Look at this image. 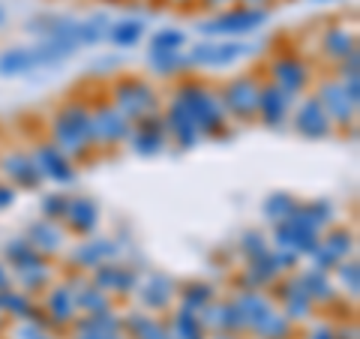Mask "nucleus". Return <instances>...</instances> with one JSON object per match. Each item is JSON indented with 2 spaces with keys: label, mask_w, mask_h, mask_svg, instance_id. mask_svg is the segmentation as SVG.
I'll return each mask as SVG.
<instances>
[{
  "label": "nucleus",
  "mask_w": 360,
  "mask_h": 339,
  "mask_svg": "<svg viewBox=\"0 0 360 339\" xmlns=\"http://www.w3.org/2000/svg\"><path fill=\"white\" fill-rule=\"evenodd\" d=\"M108 103L129 123L153 117L162 111V94L141 75H117L108 84Z\"/></svg>",
  "instance_id": "39448f33"
},
{
  "label": "nucleus",
  "mask_w": 360,
  "mask_h": 339,
  "mask_svg": "<svg viewBox=\"0 0 360 339\" xmlns=\"http://www.w3.org/2000/svg\"><path fill=\"white\" fill-rule=\"evenodd\" d=\"M30 156H33V165H37L42 180H51V184H58V186L75 184V162L58 148V144L39 141V144H33Z\"/></svg>",
  "instance_id": "dca6fc26"
},
{
  "label": "nucleus",
  "mask_w": 360,
  "mask_h": 339,
  "mask_svg": "<svg viewBox=\"0 0 360 339\" xmlns=\"http://www.w3.org/2000/svg\"><path fill=\"white\" fill-rule=\"evenodd\" d=\"M72 339H127L123 315H117L115 309L99 315H78L72 324Z\"/></svg>",
  "instance_id": "cd10ccee"
},
{
  "label": "nucleus",
  "mask_w": 360,
  "mask_h": 339,
  "mask_svg": "<svg viewBox=\"0 0 360 339\" xmlns=\"http://www.w3.org/2000/svg\"><path fill=\"white\" fill-rule=\"evenodd\" d=\"M207 339H240V336H229V333H217V336H207Z\"/></svg>",
  "instance_id": "bf43d9fd"
},
{
  "label": "nucleus",
  "mask_w": 360,
  "mask_h": 339,
  "mask_svg": "<svg viewBox=\"0 0 360 339\" xmlns=\"http://www.w3.org/2000/svg\"><path fill=\"white\" fill-rule=\"evenodd\" d=\"M42 312L45 319L51 321L54 331H63V327H72L78 319V309H75V288L70 286V279H54L49 288L42 291Z\"/></svg>",
  "instance_id": "f3484780"
},
{
  "label": "nucleus",
  "mask_w": 360,
  "mask_h": 339,
  "mask_svg": "<svg viewBox=\"0 0 360 339\" xmlns=\"http://www.w3.org/2000/svg\"><path fill=\"white\" fill-rule=\"evenodd\" d=\"M6 21H9V13H6V6H4V4H0V30H4V27H6Z\"/></svg>",
  "instance_id": "4d7b16f0"
},
{
  "label": "nucleus",
  "mask_w": 360,
  "mask_h": 339,
  "mask_svg": "<svg viewBox=\"0 0 360 339\" xmlns=\"http://www.w3.org/2000/svg\"><path fill=\"white\" fill-rule=\"evenodd\" d=\"M342 78H360V51L348 54V58L340 63V82Z\"/></svg>",
  "instance_id": "49530a36"
},
{
  "label": "nucleus",
  "mask_w": 360,
  "mask_h": 339,
  "mask_svg": "<svg viewBox=\"0 0 360 339\" xmlns=\"http://www.w3.org/2000/svg\"><path fill=\"white\" fill-rule=\"evenodd\" d=\"M139 279H141L139 270L120 264V262H108L103 267L90 270V282H94L96 288H103L105 295H111V298H129V295H135Z\"/></svg>",
  "instance_id": "4be33fe9"
},
{
  "label": "nucleus",
  "mask_w": 360,
  "mask_h": 339,
  "mask_svg": "<svg viewBox=\"0 0 360 339\" xmlns=\"http://www.w3.org/2000/svg\"><path fill=\"white\" fill-rule=\"evenodd\" d=\"M274 303L279 307V312L285 315V319L291 321V324H303V321H309L312 315H315V303L309 300V295L303 291V286H300V279H297V274H285V276H279L274 286Z\"/></svg>",
  "instance_id": "f8f14e48"
},
{
  "label": "nucleus",
  "mask_w": 360,
  "mask_h": 339,
  "mask_svg": "<svg viewBox=\"0 0 360 339\" xmlns=\"http://www.w3.org/2000/svg\"><path fill=\"white\" fill-rule=\"evenodd\" d=\"M295 219H300L303 225H309L312 231H324V229H330L333 225V217H336V207H333V201L328 198H312V201H300L297 210L291 213Z\"/></svg>",
  "instance_id": "72a5a7b5"
},
{
  "label": "nucleus",
  "mask_w": 360,
  "mask_h": 339,
  "mask_svg": "<svg viewBox=\"0 0 360 339\" xmlns=\"http://www.w3.org/2000/svg\"><path fill=\"white\" fill-rule=\"evenodd\" d=\"M340 84H342V90H345V96L360 108V78H342Z\"/></svg>",
  "instance_id": "603ef678"
},
{
  "label": "nucleus",
  "mask_w": 360,
  "mask_h": 339,
  "mask_svg": "<svg viewBox=\"0 0 360 339\" xmlns=\"http://www.w3.org/2000/svg\"><path fill=\"white\" fill-rule=\"evenodd\" d=\"M75 49L54 39H37L33 45H13L0 51V75L4 78H25L39 70H54L63 60H70Z\"/></svg>",
  "instance_id": "20e7f679"
},
{
  "label": "nucleus",
  "mask_w": 360,
  "mask_h": 339,
  "mask_svg": "<svg viewBox=\"0 0 360 339\" xmlns=\"http://www.w3.org/2000/svg\"><path fill=\"white\" fill-rule=\"evenodd\" d=\"M70 286L75 288V309L78 315H99V312H108L115 309V298L105 295L103 288H96L90 279H84V274H75L70 276Z\"/></svg>",
  "instance_id": "c85d7f7f"
},
{
  "label": "nucleus",
  "mask_w": 360,
  "mask_h": 339,
  "mask_svg": "<svg viewBox=\"0 0 360 339\" xmlns=\"http://www.w3.org/2000/svg\"><path fill=\"white\" fill-rule=\"evenodd\" d=\"M49 135L51 144L70 156V160H87L96 151L94 144V127H90V103L82 99H66L54 108V115L49 120Z\"/></svg>",
  "instance_id": "f03ea898"
},
{
  "label": "nucleus",
  "mask_w": 360,
  "mask_h": 339,
  "mask_svg": "<svg viewBox=\"0 0 360 339\" xmlns=\"http://www.w3.org/2000/svg\"><path fill=\"white\" fill-rule=\"evenodd\" d=\"M234 4H238V0H195V6L205 9V13H210V15H217V13H222V9H229Z\"/></svg>",
  "instance_id": "8fccbe9b"
},
{
  "label": "nucleus",
  "mask_w": 360,
  "mask_h": 339,
  "mask_svg": "<svg viewBox=\"0 0 360 339\" xmlns=\"http://www.w3.org/2000/svg\"><path fill=\"white\" fill-rule=\"evenodd\" d=\"M90 127H94V144L99 151H108V148H117V144H127L132 123L108 99H96L90 105Z\"/></svg>",
  "instance_id": "9b49d317"
},
{
  "label": "nucleus",
  "mask_w": 360,
  "mask_h": 339,
  "mask_svg": "<svg viewBox=\"0 0 360 339\" xmlns=\"http://www.w3.org/2000/svg\"><path fill=\"white\" fill-rule=\"evenodd\" d=\"M177 286L180 282L174 276L162 274V270H153L144 279H139V288H135V298H139L141 309L150 315H165L174 309L177 303Z\"/></svg>",
  "instance_id": "ddd939ff"
},
{
  "label": "nucleus",
  "mask_w": 360,
  "mask_h": 339,
  "mask_svg": "<svg viewBox=\"0 0 360 339\" xmlns=\"http://www.w3.org/2000/svg\"><path fill=\"white\" fill-rule=\"evenodd\" d=\"M144 33H148V25H144V18H120V21H111L108 27V37L105 42H111L115 49H132V45H139L144 39Z\"/></svg>",
  "instance_id": "e433bc0d"
},
{
  "label": "nucleus",
  "mask_w": 360,
  "mask_h": 339,
  "mask_svg": "<svg viewBox=\"0 0 360 339\" xmlns=\"http://www.w3.org/2000/svg\"><path fill=\"white\" fill-rule=\"evenodd\" d=\"M162 120H165V132H168V141H174L180 151H193L198 148L201 141V129L195 127V120L186 115V108L174 103V99H168V105L162 111Z\"/></svg>",
  "instance_id": "bb28decb"
},
{
  "label": "nucleus",
  "mask_w": 360,
  "mask_h": 339,
  "mask_svg": "<svg viewBox=\"0 0 360 339\" xmlns=\"http://www.w3.org/2000/svg\"><path fill=\"white\" fill-rule=\"evenodd\" d=\"M18 201V189H13L6 180H0V210H9Z\"/></svg>",
  "instance_id": "3c124183"
},
{
  "label": "nucleus",
  "mask_w": 360,
  "mask_h": 339,
  "mask_svg": "<svg viewBox=\"0 0 360 339\" xmlns=\"http://www.w3.org/2000/svg\"><path fill=\"white\" fill-rule=\"evenodd\" d=\"M0 172H4L6 184L13 189H39L45 180L42 174L37 172V165H33V156L27 151H6L4 156H0Z\"/></svg>",
  "instance_id": "393cba45"
},
{
  "label": "nucleus",
  "mask_w": 360,
  "mask_h": 339,
  "mask_svg": "<svg viewBox=\"0 0 360 339\" xmlns=\"http://www.w3.org/2000/svg\"><path fill=\"white\" fill-rule=\"evenodd\" d=\"M234 307L243 319V331L255 339H295V327L267 291H234Z\"/></svg>",
  "instance_id": "7ed1b4c3"
},
{
  "label": "nucleus",
  "mask_w": 360,
  "mask_h": 339,
  "mask_svg": "<svg viewBox=\"0 0 360 339\" xmlns=\"http://www.w3.org/2000/svg\"><path fill=\"white\" fill-rule=\"evenodd\" d=\"M297 205H300L297 196H291V192H285V189H276V192H270V196H264L262 213H264V219L270 225H279V222L291 219V213L297 210Z\"/></svg>",
  "instance_id": "4c0bfd02"
},
{
  "label": "nucleus",
  "mask_w": 360,
  "mask_h": 339,
  "mask_svg": "<svg viewBox=\"0 0 360 339\" xmlns=\"http://www.w3.org/2000/svg\"><path fill=\"white\" fill-rule=\"evenodd\" d=\"M238 4H243V6H255V9H270L276 4V0H238Z\"/></svg>",
  "instance_id": "6e6d98bb"
},
{
  "label": "nucleus",
  "mask_w": 360,
  "mask_h": 339,
  "mask_svg": "<svg viewBox=\"0 0 360 339\" xmlns=\"http://www.w3.org/2000/svg\"><path fill=\"white\" fill-rule=\"evenodd\" d=\"M303 339H336V327L328 324V321H319V324H312V327H309Z\"/></svg>",
  "instance_id": "09e8293b"
},
{
  "label": "nucleus",
  "mask_w": 360,
  "mask_h": 339,
  "mask_svg": "<svg viewBox=\"0 0 360 339\" xmlns=\"http://www.w3.org/2000/svg\"><path fill=\"white\" fill-rule=\"evenodd\" d=\"M165 315H168L165 331L172 339H207V331H205V324H201L198 312H189V309L174 303V309L165 312Z\"/></svg>",
  "instance_id": "473e14b6"
},
{
  "label": "nucleus",
  "mask_w": 360,
  "mask_h": 339,
  "mask_svg": "<svg viewBox=\"0 0 360 339\" xmlns=\"http://www.w3.org/2000/svg\"><path fill=\"white\" fill-rule=\"evenodd\" d=\"M186 33L180 27H160L150 37V51H184Z\"/></svg>",
  "instance_id": "37998d69"
},
{
  "label": "nucleus",
  "mask_w": 360,
  "mask_h": 339,
  "mask_svg": "<svg viewBox=\"0 0 360 339\" xmlns=\"http://www.w3.org/2000/svg\"><path fill=\"white\" fill-rule=\"evenodd\" d=\"M315 99H319L321 108L328 111V117H330L333 127L348 129V127H354V123H357V105L345 96V90H342L340 82H333V78L321 82V84H319V94H315Z\"/></svg>",
  "instance_id": "b1692460"
},
{
  "label": "nucleus",
  "mask_w": 360,
  "mask_h": 339,
  "mask_svg": "<svg viewBox=\"0 0 360 339\" xmlns=\"http://www.w3.org/2000/svg\"><path fill=\"white\" fill-rule=\"evenodd\" d=\"M297 279H300L303 291L309 295V300L315 303V307H333V303L340 300V288L333 286V276L324 274V270L303 267L297 274Z\"/></svg>",
  "instance_id": "c756f323"
},
{
  "label": "nucleus",
  "mask_w": 360,
  "mask_h": 339,
  "mask_svg": "<svg viewBox=\"0 0 360 339\" xmlns=\"http://www.w3.org/2000/svg\"><path fill=\"white\" fill-rule=\"evenodd\" d=\"M108 27H111L108 13H94V15L82 18V49H94V45L105 42Z\"/></svg>",
  "instance_id": "a19ab883"
},
{
  "label": "nucleus",
  "mask_w": 360,
  "mask_h": 339,
  "mask_svg": "<svg viewBox=\"0 0 360 339\" xmlns=\"http://www.w3.org/2000/svg\"><path fill=\"white\" fill-rule=\"evenodd\" d=\"M168 4H174V6H195V0H168Z\"/></svg>",
  "instance_id": "13d9d810"
},
{
  "label": "nucleus",
  "mask_w": 360,
  "mask_h": 339,
  "mask_svg": "<svg viewBox=\"0 0 360 339\" xmlns=\"http://www.w3.org/2000/svg\"><path fill=\"white\" fill-rule=\"evenodd\" d=\"M25 241L37 250L42 258H58L63 250H66V243H70V234H66V229L60 222H54V219H33L27 222V229H25Z\"/></svg>",
  "instance_id": "412c9836"
},
{
  "label": "nucleus",
  "mask_w": 360,
  "mask_h": 339,
  "mask_svg": "<svg viewBox=\"0 0 360 339\" xmlns=\"http://www.w3.org/2000/svg\"><path fill=\"white\" fill-rule=\"evenodd\" d=\"M13 288V274H9V267L0 262V295H4V291H9Z\"/></svg>",
  "instance_id": "5fc2aeb1"
},
{
  "label": "nucleus",
  "mask_w": 360,
  "mask_h": 339,
  "mask_svg": "<svg viewBox=\"0 0 360 339\" xmlns=\"http://www.w3.org/2000/svg\"><path fill=\"white\" fill-rule=\"evenodd\" d=\"M312 4H336V0H312Z\"/></svg>",
  "instance_id": "052dcab7"
},
{
  "label": "nucleus",
  "mask_w": 360,
  "mask_h": 339,
  "mask_svg": "<svg viewBox=\"0 0 360 339\" xmlns=\"http://www.w3.org/2000/svg\"><path fill=\"white\" fill-rule=\"evenodd\" d=\"M262 75L255 72H240V75H231L217 94H219V103L225 117L238 120V123H252L258 115V94H262Z\"/></svg>",
  "instance_id": "0eeeda50"
},
{
  "label": "nucleus",
  "mask_w": 360,
  "mask_h": 339,
  "mask_svg": "<svg viewBox=\"0 0 360 339\" xmlns=\"http://www.w3.org/2000/svg\"><path fill=\"white\" fill-rule=\"evenodd\" d=\"M319 231H312L309 225H303L300 219H285L274 225V250H288L295 252L297 258H309L315 252V246H319Z\"/></svg>",
  "instance_id": "6ab92c4d"
},
{
  "label": "nucleus",
  "mask_w": 360,
  "mask_h": 339,
  "mask_svg": "<svg viewBox=\"0 0 360 339\" xmlns=\"http://www.w3.org/2000/svg\"><path fill=\"white\" fill-rule=\"evenodd\" d=\"M333 286L336 288H342V295L348 298H357L360 295V264H357V258H348V262L342 264H336L333 267Z\"/></svg>",
  "instance_id": "79ce46f5"
},
{
  "label": "nucleus",
  "mask_w": 360,
  "mask_h": 339,
  "mask_svg": "<svg viewBox=\"0 0 360 339\" xmlns=\"http://www.w3.org/2000/svg\"><path fill=\"white\" fill-rule=\"evenodd\" d=\"M213 300H217V288L205 279H189L177 286V307H184L189 312H201Z\"/></svg>",
  "instance_id": "f704fd0d"
},
{
  "label": "nucleus",
  "mask_w": 360,
  "mask_h": 339,
  "mask_svg": "<svg viewBox=\"0 0 360 339\" xmlns=\"http://www.w3.org/2000/svg\"><path fill=\"white\" fill-rule=\"evenodd\" d=\"M99 219H103V213H99V205L90 196H70V205H66V213L60 225L66 229V234L72 237H94L96 229H99Z\"/></svg>",
  "instance_id": "aec40b11"
},
{
  "label": "nucleus",
  "mask_w": 360,
  "mask_h": 339,
  "mask_svg": "<svg viewBox=\"0 0 360 339\" xmlns=\"http://www.w3.org/2000/svg\"><path fill=\"white\" fill-rule=\"evenodd\" d=\"M54 279H58V274H54L51 262H42V264L30 267V270H21V274H13V282H15V286H18L21 291H27L30 298L42 295V291L49 288Z\"/></svg>",
  "instance_id": "58836bf2"
},
{
  "label": "nucleus",
  "mask_w": 360,
  "mask_h": 339,
  "mask_svg": "<svg viewBox=\"0 0 360 339\" xmlns=\"http://www.w3.org/2000/svg\"><path fill=\"white\" fill-rule=\"evenodd\" d=\"M238 250H240V255H243V262H252V258L270 252V241H267V237L258 231V229H246V231L240 234V241H238Z\"/></svg>",
  "instance_id": "c03bdc74"
},
{
  "label": "nucleus",
  "mask_w": 360,
  "mask_h": 339,
  "mask_svg": "<svg viewBox=\"0 0 360 339\" xmlns=\"http://www.w3.org/2000/svg\"><path fill=\"white\" fill-rule=\"evenodd\" d=\"M129 151L141 160H153V156H162L168 148V132H165V120H162V111L153 117H144L139 123H132L129 129Z\"/></svg>",
  "instance_id": "2eb2a0df"
},
{
  "label": "nucleus",
  "mask_w": 360,
  "mask_h": 339,
  "mask_svg": "<svg viewBox=\"0 0 360 339\" xmlns=\"http://www.w3.org/2000/svg\"><path fill=\"white\" fill-rule=\"evenodd\" d=\"M66 205H70V196H66V192H45L39 198V217L60 222L63 213H66Z\"/></svg>",
  "instance_id": "a18cd8bd"
},
{
  "label": "nucleus",
  "mask_w": 360,
  "mask_h": 339,
  "mask_svg": "<svg viewBox=\"0 0 360 339\" xmlns=\"http://www.w3.org/2000/svg\"><path fill=\"white\" fill-rule=\"evenodd\" d=\"M117 255H120V243L115 237H84L82 243L72 246L70 264L78 274H90V270L103 267L108 262H117Z\"/></svg>",
  "instance_id": "a211bd4d"
},
{
  "label": "nucleus",
  "mask_w": 360,
  "mask_h": 339,
  "mask_svg": "<svg viewBox=\"0 0 360 339\" xmlns=\"http://www.w3.org/2000/svg\"><path fill=\"white\" fill-rule=\"evenodd\" d=\"M33 312H37V300H33L27 291L9 288V291H4V295H0V315H6V319L30 321Z\"/></svg>",
  "instance_id": "ea45409f"
},
{
  "label": "nucleus",
  "mask_w": 360,
  "mask_h": 339,
  "mask_svg": "<svg viewBox=\"0 0 360 339\" xmlns=\"http://www.w3.org/2000/svg\"><path fill=\"white\" fill-rule=\"evenodd\" d=\"M148 66L156 78H184L189 72L186 51H148Z\"/></svg>",
  "instance_id": "c9c22d12"
},
{
  "label": "nucleus",
  "mask_w": 360,
  "mask_h": 339,
  "mask_svg": "<svg viewBox=\"0 0 360 339\" xmlns=\"http://www.w3.org/2000/svg\"><path fill=\"white\" fill-rule=\"evenodd\" d=\"M252 54V42L243 39H205L195 42L193 49L186 51V63L189 70H229L238 60L250 58Z\"/></svg>",
  "instance_id": "6e6552de"
},
{
  "label": "nucleus",
  "mask_w": 360,
  "mask_h": 339,
  "mask_svg": "<svg viewBox=\"0 0 360 339\" xmlns=\"http://www.w3.org/2000/svg\"><path fill=\"white\" fill-rule=\"evenodd\" d=\"M267 82L297 99V96H307V90L312 84V70L297 51H279L267 63Z\"/></svg>",
  "instance_id": "1a4fd4ad"
},
{
  "label": "nucleus",
  "mask_w": 360,
  "mask_h": 339,
  "mask_svg": "<svg viewBox=\"0 0 360 339\" xmlns=\"http://www.w3.org/2000/svg\"><path fill=\"white\" fill-rule=\"evenodd\" d=\"M96 70H103V72H117V70H120V58H117V54H105V58H99Z\"/></svg>",
  "instance_id": "864d4df0"
},
{
  "label": "nucleus",
  "mask_w": 360,
  "mask_h": 339,
  "mask_svg": "<svg viewBox=\"0 0 360 339\" xmlns=\"http://www.w3.org/2000/svg\"><path fill=\"white\" fill-rule=\"evenodd\" d=\"M18 339H51L49 331H42L33 321H18Z\"/></svg>",
  "instance_id": "de8ad7c7"
},
{
  "label": "nucleus",
  "mask_w": 360,
  "mask_h": 339,
  "mask_svg": "<svg viewBox=\"0 0 360 339\" xmlns=\"http://www.w3.org/2000/svg\"><path fill=\"white\" fill-rule=\"evenodd\" d=\"M291 127L307 141H324V139H330L336 129L328 117V111L321 108V103L315 96H303L300 103L291 108Z\"/></svg>",
  "instance_id": "4468645a"
},
{
  "label": "nucleus",
  "mask_w": 360,
  "mask_h": 339,
  "mask_svg": "<svg viewBox=\"0 0 360 339\" xmlns=\"http://www.w3.org/2000/svg\"><path fill=\"white\" fill-rule=\"evenodd\" d=\"M174 103L186 108V115L195 120V127L201 129V139H231L229 132V117L222 111L219 94L207 82H201L195 75H184L174 87Z\"/></svg>",
  "instance_id": "f257e3e1"
},
{
  "label": "nucleus",
  "mask_w": 360,
  "mask_h": 339,
  "mask_svg": "<svg viewBox=\"0 0 360 339\" xmlns=\"http://www.w3.org/2000/svg\"><path fill=\"white\" fill-rule=\"evenodd\" d=\"M319 49H321L324 58H330V60H336V63H342L348 54H354V51H357V37H354V30H348L345 25H330V27H324V30H321Z\"/></svg>",
  "instance_id": "7c9ffc66"
},
{
  "label": "nucleus",
  "mask_w": 360,
  "mask_h": 339,
  "mask_svg": "<svg viewBox=\"0 0 360 339\" xmlns=\"http://www.w3.org/2000/svg\"><path fill=\"white\" fill-rule=\"evenodd\" d=\"M291 108H295V96L283 94L276 84H270L264 78L262 94H258V115H255V120H262L267 129H283L288 123V117H291Z\"/></svg>",
  "instance_id": "5701e85b"
},
{
  "label": "nucleus",
  "mask_w": 360,
  "mask_h": 339,
  "mask_svg": "<svg viewBox=\"0 0 360 339\" xmlns=\"http://www.w3.org/2000/svg\"><path fill=\"white\" fill-rule=\"evenodd\" d=\"M198 319L201 324H205V331L207 336H217V333H229V336H243V319H240V312L238 307H234V300H222L217 298L213 303H207L205 309L198 312Z\"/></svg>",
  "instance_id": "a878e982"
},
{
  "label": "nucleus",
  "mask_w": 360,
  "mask_h": 339,
  "mask_svg": "<svg viewBox=\"0 0 360 339\" xmlns=\"http://www.w3.org/2000/svg\"><path fill=\"white\" fill-rule=\"evenodd\" d=\"M270 21V9H255V6H243L234 4L222 13L201 18L198 21V33L205 39H243L250 33H258Z\"/></svg>",
  "instance_id": "423d86ee"
},
{
  "label": "nucleus",
  "mask_w": 360,
  "mask_h": 339,
  "mask_svg": "<svg viewBox=\"0 0 360 339\" xmlns=\"http://www.w3.org/2000/svg\"><path fill=\"white\" fill-rule=\"evenodd\" d=\"M123 333H127V339H172L165 331V321H160V315H150L144 309L123 315Z\"/></svg>",
  "instance_id": "2f4dec72"
},
{
  "label": "nucleus",
  "mask_w": 360,
  "mask_h": 339,
  "mask_svg": "<svg viewBox=\"0 0 360 339\" xmlns=\"http://www.w3.org/2000/svg\"><path fill=\"white\" fill-rule=\"evenodd\" d=\"M354 243H357V237H354V231L348 229V225H330V229L321 231L319 246H315V252L309 255V262H312L315 270L333 274L336 264L354 258Z\"/></svg>",
  "instance_id": "9d476101"
}]
</instances>
